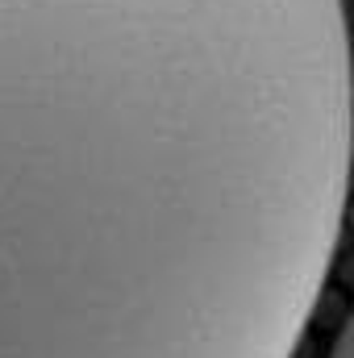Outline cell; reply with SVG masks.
Wrapping results in <instances>:
<instances>
[{
    "label": "cell",
    "instance_id": "1",
    "mask_svg": "<svg viewBox=\"0 0 354 358\" xmlns=\"http://www.w3.org/2000/svg\"><path fill=\"white\" fill-rule=\"evenodd\" d=\"M351 76L342 0H0V325L288 313Z\"/></svg>",
    "mask_w": 354,
    "mask_h": 358
},
{
    "label": "cell",
    "instance_id": "2",
    "mask_svg": "<svg viewBox=\"0 0 354 358\" xmlns=\"http://www.w3.org/2000/svg\"><path fill=\"white\" fill-rule=\"evenodd\" d=\"M330 358H354V313H351V321H346V329L338 334L334 355H330Z\"/></svg>",
    "mask_w": 354,
    "mask_h": 358
}]
</instances>
